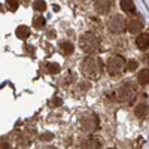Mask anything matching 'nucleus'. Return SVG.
<instances>
[{"mask_svg":"<svg viewBox=\"0 0 149 149\" xmlns=\"http://www.w3.org/2000/svg\"><path fill=\"white\" fill-rule=\"evenodd\" d=\"M119 5H121V9H122L124 12H127V14H134V12H136V8H134V2H133V0H121Z\"/></svg>","mask_w":149,"mask_h":149,"instance_id":"1a4fd4ad","label":"nucleus"},{"mask_svg":"<svg viewBox=\"0 0 149 149\" xmlns=\"http://www.w3.org/2000/svg\"><path fill=\"white\" fill-rule=\"evenodd\" d=\"M137 66H139V63L136 60H131V61H128V70L130 72H134L136 69H137Z\"/></svg>","mask_w":149,"mask_h":149,"instance_id":"aec40b11","label":"nucleus"},{"mask_svg":"<svg viewBox=\"0 0 149 149\" xmlns=\"http://www.w3.org/2000/svg\"><path fill=\"white\" fill-rule=\"evenodd\" d=\"M112 8V0H95L94 2V9L100 15H106Z\"/></svg>","mask_w":149,"mask_h":149,"instance_id":"6e6552de","label":"nucleus"},{"mask_svg":"<svg viewBox=\"0 0 149 149\" xmlns=\"http://www.w3.org/2000/svg\"><path fill=\"white\" fill-rule=\"evenodd\" d=\"M46 70L51 73V74H57V73H60V70H61V67L57 64V63H49L48 66H46Z\"/></svg>","mask_w":149,"mask_h":149,"instance_id":"f3484780","label":"nucleus"},{"mask_svg":"<svg viewBox=\"0 0 149 149\" xmlns=\"http://www.w3.org/2000/svg\"><path fill=\"white\" fill-rule=\"evenodd\" d=\"M81 127L86 133H94L98 128V116L95 113H86L81 119Z\"/></svg>","mask_w":149,"mask_h":149,"instance_id":"423d86ee","label":"nucleus"},{"mask_svg":"<svg viewBox=\"0 0 149 149\" xmlns=\"http://www.w3.org/2000/svg\"><path fill=\"white\" fill-rule=\"evenodd\" d=\"M18 6H19V2H18V0H6V8H8L9 10L15 12V10L18 9Z\"/></svg>","mask_w":149,"mask_h":149,"instance_id":"a211bd4d","label":"nucleus"},{"mask_svg":"<svg viewBox=\"0 0 149 149\" xmlns=\"http://www.w3.org/2000/svg\"><path fill=\"white\" fill-rule=\"evenodd\" d=\"M33 8L36 10H39V12H43L46 9V3L43 2V0H36V2L33 3Z\"/></svg>","mask_w":149,"mask_h":149,"instance_id":"6ab92c4d","label":"nucleus"},{"mask_svg":"<svg viewBox=\"0 0 149 149\" xmlns=\"http://www.w3.org/2000/svg\"><path fill=\"white\" fill-rule=\"evenodd\" d=\"M61 104V98H54V100L52 102H49V106H60Z\"/></svg>","mask_w":149,"mask_h":149,"instance_id":"4be33fe9","label":"nucleus"},{"mask_svg":"<svg viewBox=\"0 0 149 149\" xmlns=\"http://www.w3.org/2000/svg\"><path fill=\"white\" fill-rule=\"evenodd\" d=\"M143 29V21L139 18V17H134L130 19V22H127V30L131 33V34H137L140 33Z\"/></svg>","mask_w":149,"mask_h":149,"instance_id":"0eeeda50","label":"nucleus"},{"mask_svg":"<svg viewBox=\"0 0 149 149\" xmlns=\"http://www.w3.org/2000/svg\"><path fill=\"white\" fill-rule=\"evenodd\" d=\"M125 60H124L121 55H112L109 60H107V64H106V69H107V73L110 76H119V74L125 70Z\"/></svg>","mask_w":149,"mask_h":149,"instance_id":"7ed1b4c3","label":"nucleus"},{"mask_svg":"<svg viewBox=\"0 0 149 149\" xmlns=\"http://www.w3.org/2000/svg\"><path fill=\"white\" fill-rule=\"evenodd\" d=\"M15 33H17L18 39H27V37L30 36V29H29L27 26H19Z\"/></svg>","mask_w":149,"mask_h":149,"instance_id":"f8f14e48","label":"nucleus"},{"mask_svg":"<svg viewBox=\"0 0 149 149\" xmlns=\"http://www.w3.org/2000/svg\"><path fill=\"white\" fill-rule=\"evenodd\" d=\"M45 22H46V21H45V18L39 15V17H36V18L33 19V27H36L37 30H40V29H43V27H45Z\"/></svg>","mask_w":149,"mask_h":149,"instance_id":"dca6fc26","label":"nucleus"},{"mask_svg":"<svg viewBox=\"0 0 149 149\" xmlns=\"http://www.w3.org/2000/svg\"><path fill=\"white\" fill-rule=\"evenodd\" d=\"M137 79H139V84H140V85H148V82H149V70H148V69H143V70L139 73Z\"/></svg>","mask_w":149,"mask_h":149,"instance_id":"2eb2a0df","label":"nucleus"},{"mask_svg":"<svg viewBox=\"0 0 149 149\" xmlns=\"http://www.w3.org/2000/svg\"><path fill=\"white\" fill-rule=\"evenodd\" d=\"M60 49H61V52H63L64 55H70L74 51V46L70 42H63V43L60 45Z\"/></svg>","mask_w":149,"mask_h":149,"instance_id":"4468645a","label":"nucleus"},{"mask_svg":"<svg viewBox=\"0 0 149 149\" xmlns=\"http://www.w3.org/2000/svg\"><path fill=\"white\" fill-rule=\"evenodd\" d=\"M134 115L137 116V118H140V119L146 118V116H148V103H142V104H139V106H136Z\"/></svg>","mask_w":149,"mask_h":149,"instance_id":"9d476101","label":"nucleus"},{"mask_svg":"<svg viewBox=\"0 0 149 149\" xmlns=\"http://www.w3.org/2000/svg\"><path fill=\"white\" fill-rule=\"evenodd\" d=\"M79 46L85 54H94L100 51V39L94 33H85L79 39Z\"/></svg>","mask_w":149,"mask_h":149,"instance_id":"f03ea898","label":"nucleus"},{"mask_svg":"<svg viewBox=\"0 0 149 149\" xmlns=\"http://www.w3.org/2000/svg\"><path fill=\"white\" fill-rule=\"evenodd\" d=\"M82 74L86 79H91L95 81L102 76L103 73V61L100 58H95V57H88L84 60V63L81 66Z\"/></svg>","mask_w":149,"mask_h":149,"instance_id":"f257e3e1","label":"nucleus"},{"mask_svg":"<svg viewBox=\"0 0 149 149\" xmlns=\"http://www.w3.org/2000/svg\"><path fill=\"white\" fill-rule=\"evenodd\" d=\"M134 97H136V88H134L133 84L125 82L124 85H121V88L118 90V100L119 102L130 103Z\"/></svg>","mask_w":149,"mask_h":149,"instance_id":"39448f33","label":"nucleus"},{"mask_svg":"<svg viewBox=\"0 0 149 149\" xmlns=\"http://www.w3.org/2000/svg\"><path fill=\"white\" fill-rule=\"evenodd\" d=\"M149 39V34L148 33H143V34H140L137 39H136V45H137V48H140V49H148V40Z\"/></svg>","mask_w":149,"mask_h":149,"instance_id":"9b49d317","label":"nucleus"},{"mask_svg":"<svg viewBox=\"0 0 149 149\" xmlns=\"http://www.w3.org/2000/svg\"><path fill=\"white\" fill-rule=\"evenodd\" d=\"M107 29L115 34H121L127 30V21L122 15H113L107 22Z\"/></svg>","mask_w":149,"mask_h":149,"instance_id":"20e7f679","label":"nucleus"},{"mask_svg":"<svg viewBox=\"0 0 149 149\" xmlns=\"http://www.w3.org/2000/svg\"><path fill=\"white\" fill-rule=\"evenodd\" d=\"M52 137H54V136H52L51 133H43V134L40 136V140H43V142H48V140H52Z\"/></svg>","mask_w":149,"mask_h":149,"instance_id":"412c9836","label":"nucleus"},{"mask_svg":"<svg viewBox=\"0 0 149 149\" xmlns=\"http://www.w3.org/2000/svg\"><path fill=\"white\" fill-rule=\"evenodd\" d=\"M81 148H86V149H97V148H102V143L95 140V139H88L82 143Z\"/></svg>","mask_w":149,"mask_h":149,"instance_id":"ddd939ff","label":"nucleus"}]
</instances>
